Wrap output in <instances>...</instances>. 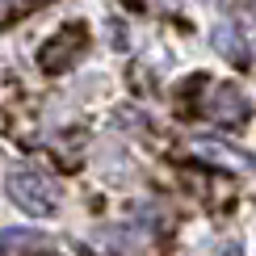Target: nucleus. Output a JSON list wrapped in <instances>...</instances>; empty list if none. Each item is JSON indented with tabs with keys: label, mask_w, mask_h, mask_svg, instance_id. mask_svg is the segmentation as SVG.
<instances>
[{
	"label": "nucleus",
	"mask_w": 256,
	"mask_h": 256,
	"mask_svg": "<svg viewBox=\"0 0 256 256\" xmlns=\"http://www.w3.org/2000/svg\"><path fill=\"white\" fill-rule=\"evenodd\" d=\"M30 4H38V0H0V21L13 17V13H21V8H30Z\"/></svg>",
	"instance_id": "423d86ee"
},
{
	"label": "nucleus",
	"mask_w": 256,
	"mask_h": 256,
	"mask_svg": "<svg viewBox=\"0 0 256 256\" xmlns=\"http://www.w3.org/2000/svg\"><path fill=\"white\" fill-rule=\"evenodd\" d=\"M210 46H214L227 63H236V68H248V59H252L248 42H244V30H236L231 21H218V26L210 30Z\"/></svg>",
	"instance_id": "7ed1b4c3"
},
{
	"label": "nucleus",
	"mask_w": 256,
	"mask_h": 256,
	"mask_svg": "<svg viewBox=\"0 0 256 256\" xmlns=\"http://www.w3.org/2000/svg\"><path fill=\"white\" fill-rule=\"evenodd\" d=\"M42 231H0V252H42Z\"/></svg>",
	"instance_id": "39448f33"
},
{
	"label": "nucleus",
	"mask_w": 256,
	"mask_h": 256,
	"mask_svg": "<svg viewBox=\"0 0 256 256\" xmlns=\"http://www.w3.org/2000/svg\"><path fill=\"white\" fill-rule=\"evenodd\" d=\"M8 198H13L26 214H55L59 185L50 176L34 172V168H21V172H8Z\"/></svg>",
	"instance_id": "f257e3e1"
},
{
	"label": "nucleus",
	"mask_w": 256,
	"mask_h": 256,
	"mask_svg": "<svg viewBox=\"0 0 256 256\" xmlns=\"http://www.w3.org/2000/svg\"><path fill=\"white\" fill-rule=\"evenodd\" d=\"M206 114L214 122H227V126H236L248 118V101L240 97V88H231V84H218L214 88V97L206 101Z\"/></svg>",
	"instance_id": "20e7f679"
},
{
	"label": "nucleus",
	"mask_w": 256,
	"mask_h": 256,
	"mask_svg": "<svg viewBox=\"0 0 256 256\" xmlns=\"http://www.w3.org/2000/svg\"><path fill=\"white\" fill-rule=\"evenodd\" d=\"M84 46H88L84 30H80V26H63L55 38H46V42L38 46V63H42L46 72H63L68 63H76V55H80Z\"/></svg>",
	"instance_id": "f03ea898"
}]
</instances>
